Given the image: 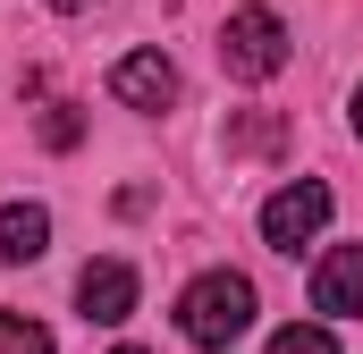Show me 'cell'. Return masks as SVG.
I'll return each instance as SVG.
<instances>
[{
    "label": "cell",
    "instance_id": "1",
    "mask_svg": "<svg viewBox=\"0 0 363 354\" xmlns=\"http://www.w3.org/2000/svg\"><path fill=\"white\" fill-rule=\"evenodd\" d=\"M178 329H186V346L228 354L245 329H254V278H245V270H203V278L178 295Z\"/></svg>",
    "mask_w": 363,
    "mask_h": 354
},
{
    "label": "cell",
    "instance_id": "2",
    "mask_svg": "<svg viewBox=\"0 0 363 354\" xmlns=\"http://www.w3.org/2000/svg\"><path fill=\"white\" fill-rule=\"evenodd\" d=\"M220 68L245 76V85L279 76V68H287V25H279L271 8H228V25H220Z\"/></svg>",
    "mask_w": 363,
    "mask_h": 354
},
{
    "label": "cell",
    "instance_id": "3",
    "mask_svg": "<svg viewBox=\"0 0 363 354\" xmlns=\"http://www.w3.org/2000/svg\"><path fill=\"white\" fill-rule=\"evenodd\" d=\"M321 228H330V185L321 177H296V185H279L271 202H262V245H279V253L313 245Z\"/></svg>",
    "mask_w": 363,
    "mask_h": 354
},
{
    "label": "cell",
    "instance_id": "4",
    "mask_svg": "<svg viewBox=\"0 0 363 354\" xmlns=\"http://www.w3.org/2000/svg\"><path fill=\"white\" fill-rule=\"evenodd\" d=\"M77 312L101 321V329H118V321L135 312V270L127 262H85L77 270Z\"/></svg>",
    "mask_w": 363,
    "mask_h": 354
},
{
    "label": "cell",
    "instance_id": "5",
    "mask_svg": "<svg viewBox=\"0 0 363 354\" xmlns=\"http://www.w3.org/2000/svg\"><path fill=\"white\" fill-rule=\"evenodd\" d=\"M313 312L330 321H355L363 312V245H330L321 270H313Z\"/></svg>",
    "mask_w": 363,
    "mask_h": 354
},
{
    "label": "cell",
    "instance_id": "6",
    "mask_svg": "<svg viewBox=\"0 0 363 354\" xmlns=\"http://www.w3.org/2000/svg\"><path fill=\"white\" fill-rule=\"evenodd\" d=\"M110 93H118L127 110H169V101H178V68H169L161 51H127V59L110 68Z\"/></svg>",
    "mask_w": 363,
    "mask_h": 354
},
{
    "label": "cell",
    "instance_id": "7",
    "mask_svg": "<svg viewBox=\"0 0 363 354\" xmlns=\"http://www.w3.org/2000/svg\"><path fill=\"white\" fill-rule=\"evenodd\" d=\"M43 245H51V211H43V202H9V211H0V270L43 262Z\"/></svg>",
    "mask_w": 363,
    "mask_h": 354
},
{
    "label": "cell",
    "instance_id": "8",
    "mask_svg": "<svg viewBox=\"0 0 363 354\" xmlns=\"http://www.w3.org/2000/svg\"><path fill=\"white\" fill-rule=\"evenodd\" d=\"M287 144V127L262 118V110H245V118H228V152H279Z\"/></svg>",
    "mask_w": 363,
    "mask_h": 354
},
{
    "label": "cell",
    "instance_id": "9",
    "mask_svg": "<svg viewBox=\"0 0 363 354\" xmlns=\"http://www.w3.org/2000/svg\"><path fill=\"white\" fill-rule=\"evenodd\" d=\"M262 354H338V338H330L321 321H287V329H271Z\"/></svg>",
    "mask_w": 363,
    "mask_h": 354
},
{
    "label": "cell",
    "instance_id": "10",
    "mask_svg": "<svg viewBox=\"0 0 363 354\" xmlns=\"http://www.w3.org/2000/svg\"><path fill=\"white\" fill-rule=\"evenodd\" d=\"M0 354H51V329L34 312H0Z\"/></svg>",
    "mask_w": 363,
    "mask_h": 354
},
{
    "label": "cell",
    "instance_id": "11",
    "mask_svg": "<svg viewBox=\"0 0 363 354\" xmlns=\"http://www.w3.org/2000/svg\"><path fill=\"white\" fill-rule=\"evenodd\" d=\"M77 135H85V118H77V110H68V101H60V110H51V118H43V144H51V152H68V144H77Z\"/></svg>",
    "mask_w": 363,
    "mask_h": 354
},
{
    "label": "cell",
    "instance_id": "12",
    "mask_svg": "<svg viewBox=\"0 0 363 354\" xmlns=\"http://www.w3.org/2000/svg\"><path fill=\"white\" fill-rule=\"evenodd\" d=\"M355 135H363V85H355Z\"/></svg>",
    "mask_w": 363,
    "mask_h": 354
},
{
    "label": "cell",
    "instance_id": "13",
    "mask_svg": "<svg viewBox=\"0 0 363 354\" xmlns=\"http://www.w3.org/2000/svg\"><path fill=\"white\" fill-rule=\"evenodd\" d=\"M51 8H93V0H51Z\"/></svg>",
    "mask_w": 363,
    "mask_h": 354
},
{
    "label": "cell",
    "instance_id": "14",
    "mask_svg": "<svg viewBox=\"0 0 363 354\" xmlns=\"http://www.w3.org/2000/svg\"><path fill=\"white\" fill-rule=\"evenodd\" d=\"M118 354H144V346H118Z\"/></svg>",
    "mask_w": 363,
    "mask_h": 354
}]
</instances>
